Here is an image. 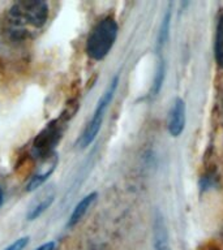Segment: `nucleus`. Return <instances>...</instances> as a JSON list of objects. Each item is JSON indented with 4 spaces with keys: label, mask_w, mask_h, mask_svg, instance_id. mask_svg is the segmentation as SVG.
<instances>
[{
    "label": "nucleus",
    "mask_w": 223,
    "mask_h": 250,
    "mask_svg": "<svg viewBox=\"0 0 223 250\" xmlns=\"http://www.w3.org/2000/svg\"><path fill=\"white\" fill-rule=\"evenodd\" d=\"M48 5L46 1H19L9 8L7 15L8 31L13 38L23 39L38 30L48 20Z\"/></svg>",
    "instance_id": "nucleus-1"
},
{
    "label": "nucleus",
    "mask_w": 223,
    "mask_h": 250,
    "mask_svg": "<svg viewBox=\"0 0 223 250\" xmlns=\"http://www.w3.org/2000/svg\"><path fill=\"white\" fill-rule=\"evenodd\" d=\"M117 37V23L112 17H106L93 27L90 33L86 52L93 60H102L107 56Z\"/></svg>",
    "instance_id": "nucleus-2"
},
{
    "label": "nucleus",
    "mask_w": 223,
    "mask_h": 250,
    "mask_svg": "<svg viewBox=\"0 0 223 250\" xmlns=\"http://www.w3.org/2000/svg\"><path fill=\"white\" fill-rule=\"evenodd\" d=\"M117 82H119V77H115L111 82V85L107 89L103 95H102L101 101L98 102L97 108H95V112L93 113V117H91V120L89 121V124L86 126V129L82 133L81 138H80V145H81V147H86L88 145H90L94 141V138L97 137L98 132L101 130L102 123H103V117H105L106 109L109 107L110 102L112 101L113 94L116 91L117 87Z\"/></svg>",
    "instance_id": "nucleus-3"
},
{
    "label": "nucleus",
    "mask_w": 223,
    "mask_h": 250,
    "mask_svg": "<svg viewBox=\"0 0 223 250\" xmlns=\"http://www.w3.org/2000/svg\"><path fill=\"white\" fill-rule=\"evenodd\" d=\"M185 102L181 98H176L168 112L167 129L172 137H179L185 126Z\"/></svg>",
    "instance_id": "nucleus-4"
},
{
    "label": "nucleus",
    "mask_w": 223,
    "mask_h": 250,
    "mask_svg": "<svg viewBox=\"0 0 223 250\" xmlns=\"http://www.w3.org/2000/svg\"><path fill=\"white\" fill-rule=\"evenodd\" d=\"M59 137H60V126L56 125V121H54L35 140L34 151L38 155H45L47 152H50L54 145L58 142Z\"/></svg>",
    "instance_id": "nucleus-5"
},
{
    "label": "nucleus",
    "mask_w": 223,
    "mask_h": 250,
    "mask_svg": "<svg viewBox=\"0 0 223 250\" xmlns=\"http://www.w3.org/2000/svg\"><path fill=\"white\" fill-rule=\"evenodd\" d=\"M154 249L156 250H170V242H168V233L166 224H164L163 216L156 212L154 218Z\"/></svg>",
    "instance_id": "nucleus-6"
},
{
    "label": "nucleus",
    "mask_w": 223,
    "mask_h": 250,
    "mask_svg": "<svg viewBox=\"0 0 223 250\" xmlns=\"http://www.w3.org/2000/svg\"><path fill=\"white\" fill-rule=\"evenodd\" d=\"M214 56L215 62L221 69H223V9L217 21L214 39Z\"/></svg>",
    "instance_id": "nucleus-7"
},
{
    "label": "nucleus",
    "mask_w": 223,
    "mask_h": 250,
    "mask_svg": "<svg viewBox=\"0 0 223 250\" xmlns=\"http://www.w3.org/2000/svg\"><path fill=\"white\" fill-rule=\"evenodd\" d=\"M95 197H97V194H95V193H91V194L86 195L85 198H82L81 201L77 203V206L73 208V212L70 214L68 227H73L74 224H77V223L84 218V215L86 214L88 208L91 206V203L94 202Z\"/></svg>",
    "instance_id": "nucleus-8"
},
{
    "label": "nucleus",
    "mask_w": 223,
    "mask_h": 250,
    "mask_svg": "<svg viewBox=\"0 0 223 250\" xmlns=\"http://www.w3.org/2000/svg\"><path fill=\"white\" fill-rule=\"evenodd\" d=\"M164 73H166V65H164L163 60H162V62H159V64H158V68H156V78H154V83H153L152 89L153 95H156V94L159 93L160 87L163 85Z\"/></svg>",
    "instance_id": "nucleus-9"
},
{
    "label": "nucleus",
    "mask_w": 223,
    "mask_h": 250,
    "mask_svg": "<svg viewBox=\"0 0 223 250\" xmlns=\"http://www.w3.org/2000/svg\"><path fill=\"white\" fill-rule=\"evenodd\" d=\"M168 29H170V12L166 13V17L162 21V26H160L159 37H158V46H163V43L166 42L168 35Z\"/></svg>",
    "instance_id": "nucleus-10"
},
{
    "label": "nucleus",
    "mask_w": 223,
    "mask_h": 250,
    "mask_svg": "<svg viewBox=\"0 0 223 250\" xmlns=\"http://www.w3.org/2000/svg\"><path fill=\"white\" fill-rule=\"evenodd\" d=\"M52 201H54V198H52V197H48V198L45 199V201H43L42 203H39L38 206L35 207L34 210L31 211L30 214H29V216H27V218H29V220H33V219L38 218L39 215L42 214L43 211L46 210L47 207L50 206L51 202H52Z\"/></svg>",
    "instance_id": "nucleus-11"
},
{
    "label": "nucleus",
    "mask_w": 223,
    "mask_h": 250,
    "mask_svg": "<svg viewBox=\"0 0 223 250\" xmlns=\"http://www.w3.org/2000/svg\"><path fill=\"white\" fill-rule=\"evenodd\" d=\"M27 242H29V237H21L19 240H16L12 245H9L7 249L4 250H22L27 245Z\"/></svg>",
    "instance_id": "nucleus-12"
},
{
    "label": "nucleus",
    "mask_w": 223,
    "mask_h": 250,
    "mask_svg": "<svg viewBox=\"0 0 223 250\" xmlns=\"http://www.w3.org/2000/svg\"><path fill=\"white\" fill-rule=\"evenodd\" d=\"M55 249V244L54 242H46V244H43L42 246H39L35 250H54Z\"/></svg>",
    "instance_id": "nucleus-13"
},
{
    "label": "nucleus",
    "mask_w": 223,
    "mask_h": 250,
    "mask_svg": "<svg viewBox=\"0 0 223 250\" xmlns=\"http://www.w3.org/2000/svg\"><path fill=\"white\" fill-rule=\"evenodd\" d=\"M1 203H3V190L0 188V206H1Z\"/></svg>",
    "instance_id": "nucleus-14"
},
{
    "label": "nucleus",
    "mask_w": 223,
    "mask_h": 250,
    "mask_svg": "<svg viewBox=\"0 0 223 250\" xmlns=\"http://www.w3.org/2000/svg\"><path fill=\"white\" fill-rule=\"evenodd\" d=\"M213 250H218V249H213Z\"/></svg>",
    "instance_id": "nucleus-15"
}]
</instances>
